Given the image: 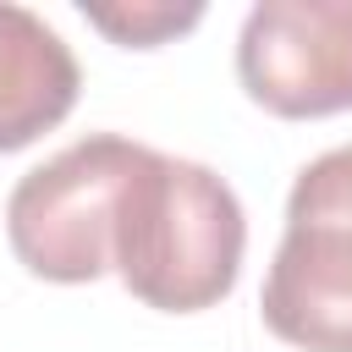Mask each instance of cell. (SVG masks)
I'll return each mask as SVG.
<instances>
[{"label": "cell", "mask_w": 352, "mask_h": 352, "mask_svg": "<svg viewBox=\"0 0 352 352\" xmlns=\"http://www.w3.org/2000/svg\"><path fill=\"white\" fill-rule=\"evenodd\" d=\"M248 253V214L226 176L143 148L116 198L110 270L160 314H204L231 297Z\"/></svg>", "instance_id": "1"}, {"label": "cell", "mask_w": 352, "mask_h": 352, "mask_svg": "<svg viewBox=\"0 0 352 352\" xmlns=\"http://www.w3.org/2000/svg\"><path fill=\"white\" fill-rule=\"evenodd\" d=\"M258 314L297 352H352V143L297 170Z\"/></svg>", "instance_id": "2"}, {"label": "cell", "mask_w": 352, "mask_h": 352, "mask_svg": "<svg viewBox=\"0 0 352 352\" xmlns=\"http://www.w3.org/2000/svg\"><path fill=\"white\" fill-rule=\"evenodd\" d=\"M138 154L143 143L121 132H88L55 160L33 165L6 198V236L16 264L55 286L99 280L110 270L116 198Z\"/></svg>", "instance_id": "3"}, {"label": "cell", "mask_w": 352, "mask_h": 352, "mask_svg": "<svg viewBox=\"0 0 352 352\" xmlns=\"http://www.w3.org/2000/svg\"><path fill=\"white\" fill-rule=\"evenodd\" d=\"M236 77L286 121L352 110V0H258L236 33Z\"/></svg>", "instance_id": "4"}, {"label": "cell", "mask_w": 352, "mask_h": 352, "mask_svg": "<svg viewBox=\"0 0 352 352\" xmlns=\"http://www.w3.org/2000/svg\"><path fill=\"white\" fill-rule=\"evenodd\" d=\"M82 72L72 44L28 6L0 0V154L38 143L77 104Z\"/></svg>", "instance_id": "5"}, {"label": "cell", "mask_w": 352, "mask_h": 352, "mask_svg": "<svg viewBox=\"0 0 352 352\" xmlns=\"http://www.w3.org/2000/svg\"><path fill=\"white\" fill-rule=\"evenodd\" d=\"M82 16L126 50H154L204 22V6H82Z\"/></svg>", "instance_id": "6"}]
</instances>
